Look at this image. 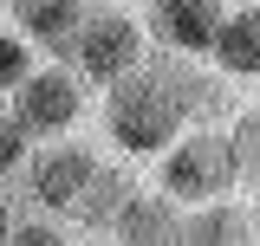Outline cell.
<instances>
[{
  "label": "cell",
  "instance_id": "cell-1",
  "mask_svg": "<svg viewBox=\"0 0 260 246\" xmlns=\"http://www.w3.org/2000/svg\"><path fill=\"white\" fill-rule=\"evenodd\" d=\"M104 123H111V136H117L130 155H156V149L176 143V130L189 123V110H182V97L169 91V78L150 65V71H124V78L111 85Z\"/></svg>",
  "mask_w": 260,
  "mask_h": 246
},
{
  "label": "cell",
  "instance_id": "cell-2",
  "mask_svg": "<svg viewBox=\"0 0 260 246\" xmlns=\"http://www.w3.org/2000/svg\"><path fill=\"white\" fill-rule=\"evenodd\" d=\"M234 182H241V162H234V143L228 136L195 130L182 143H169V155H162V194L169 201H215Z\"/></svg>",
  "mask_w": 260,
  "mask_h": 246
},
{
  "label": "cell",
  "instance_id": "cell-3",
  "mask_svg": "<svg viewBox=\"0 0 260 246\" xmlns=\"http://www.w3.org/2000/svg\"><path fill=\"white\" fill-rule=\"evenodd\" d=\"M72 59H78L85 78L117 85L124 71L143 65V32H137V20H124V13H85V26L72 39Z\"/></svg>",
  "mask_w": 260,
  "mask_h": 246
},
{
  "label": "cell",
  "instance_id": "cell-4",
  "mask_svg": "<svg viewBox=\"0 0 260 246\" xmlns=\"http://www.w3.org/2000/svg\"><path fill=\"white\" fill-rule=\"evenodd\" d=\"M85 110V91H78V78L59 71V65H46V71H26L20 85H13V117L26 136H59L72 130Z\"/></svg>",
  "mask_w": 260,
  "mask_h": 246
},
{
  "label": "cell",
  "instance_id": "cell-5",
  "mask_svg": "<svg viewBox=\"0 0 260 246\" xmlns=\"http://www.w3.org/2000/svg\"><path fill=\"white\" fill-rule=\"evenodd\" d=\"M221 0H156L150 7V26L169 52H208L215 32H221Z\"/></svg>",
  "mask_w": 260,
  "mask_h": 246
},
{
  "label": "cell",
  "instance_id": "cell-6",
  "mask_svg": "<svg viewBox=\"0 0 260 246\" xmlns=\"http://www.w3.org/2000/svg\"><path fill=\"white\" fill-rule=\"evenodd\" d=\"M98 175V162L85 149H72V143H59V149L32 155V201H46V208H59V214H72V201L85 194V182Z\"/></svg>",
  "mask_w": 260,
  "mask_h": 246
},
{
  "label": "cell",
  "instance_id": "cell-7",
  "mask_svg": "<svg viewBox=\"0 0 260 246\" xmlns=\"http://www.w3.org/2000/svg\"><path fill=\"white\" fill-rule=\"evenodd\" d=\"M208 52H215V65H221V71H234V78H260V7L228 13Z\"/></svg>",
  "mask_w": 260,
  "mask_h": 246
},
{
  "label": "cell",
  "instance_id": "cell-8",
  "mask_svg": "<svg viewBox=\"0 0 260 246\" xmlns=\"http://www.w3.org/2000/svg\"><path fill=\"white\" fill-rule=\"evenodd\" d=\"M13 20L26 26V39L39 46H72L85 26V7L78 0H13Z\"/></svg>",
  "mask_w": 260,
  "mask_h": 246
},
{
  "label": "cell",
  "instance_id": "cell-9",
  "mask_svg": "<svg viewBox=\"0 0 260 246\" xmlns=\"http://www.w3.org/2000/svg\"><path fill=\"white\" fill-rule=\"evenodd\" d=\"M182 233V220L169 214V194H137L130 188V201L117 208V220H111V240H176Z\"/></svg>",
  "mask_w": 260,
  "mask_h": 246
},
{
  "label": "cell",
  "instance_id": "cell-10",
  "mask_svg": "<svg viewBox=\"0 0 260 246\" xmlns=\"http://www.w3.org/2000/svg\"><path fill=\"white\" fill-rule=\"evenodd\" d=\"M124 201H130V182L117 175V169H98L91 182H85V194L72 201V220H85V227H104V233H111V220H117Z\"/></svg>",
  "mask_w": 260,
  "mask_h": 246
},
{
  "label": "cell",
  "instance_id": "cell-11",
  "mask_svg": "<svg viewBox=\"0 0 260 246\" xmlns=\"http://www.w3.org/2000/svg\"><path fill=\"white\" fill-rule=\"evenodd\" d=\"M241 233H247L241 214H202V220H182L176 240H241Z\"/></svg>",
  "mask_w": 260,
  "mask_h": 246
},
{
  "label": "cell",
  "instance_id": "cell-12",
  "mask_svg": "<svg viewBox=\"0 0 260 246\" xmlns=\"http://www.w3.org/2000/svg\"><path fill=\"white\" fill-rule=\"evenodd\" d=\"M228 143H234V162H241V175H260V110H247V117H241V130H234Z\"/></svg>",
  "mask_w": 260,
  "mask_h": 246
},
{
  "label": "cell",
  "instance_id": "cell-13",
  "mask_svg": "<svg viewBox=\"0 0 260 246\" xmlns=\"http://www.w3.org/2000/svg\"><path fill=\"white\" fill-rule=\"evenodd\" d=\"M26 71H32V52H26V39L0 32V91H13V85H20Z\"/></svg>",
  "mask_w": 260,
  "mask_h": 246
},
{
  "label": "cell",
  "instance_id": "cell-14",
  "mask_svg": "<svg viewBox=\"0 0 260 246\" xmlns=\"http://www.w3.org/2000/svg\"><path fill=\"white\" fill-rule=\"evenodd\" d=\"M20 155H26V130H20V117H0V175H7Z\"/></svg>",
  "mask_w": 260,
  "mask_h": 246
},
{
  "label": "cell",
  "instance_id": "cell-15",
  "mask_svg": "<svg viewBox=\"0 0 260 246\" xmlns=\"http://www.w3.org/2000/svg\"><path fill=\"white\" fill-rule=\"evenodd\" d=\"M7 240H20V246H39V240H59V233H52L46 220H26V227H13Z\"/></svg>",
  "mask_w": 260,
  "mask_h": 246
},
{
  "label": "cell",
  "instance_id": "cell-16",
  "mask_svg": "<svg viewBox=\"0 0 260 246\" xmlns=\"http://www.w3.org/2000/svg\"><path fill=\"white\" fill-rule=\"evenodd\" d=\"M7 233H13V214H7V201H0V240H7Z\"/></svg>",
  "mask_w": 260,
  "mask_h": 246
}]
</instances>
